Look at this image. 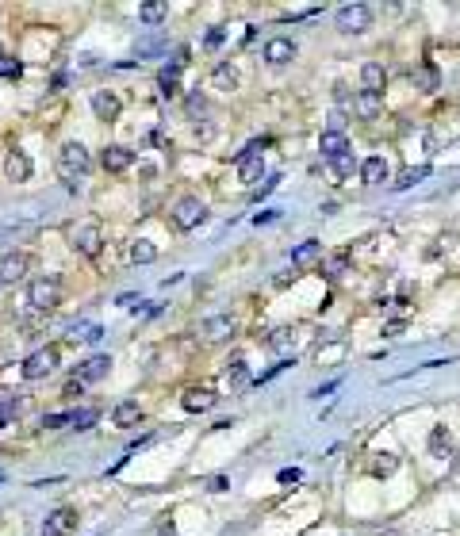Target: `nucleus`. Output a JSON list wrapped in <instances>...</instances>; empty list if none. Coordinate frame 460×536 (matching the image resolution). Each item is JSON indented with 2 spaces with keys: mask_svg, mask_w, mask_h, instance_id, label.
Segmentation results:
<instances>
[{
  "mask_svg": "<svg viewBox=\"0 0 460 536\" xmlns=\"http://www.w3.org/2000/svg\"><path fill=\"white\" fill-rule=\"evenodd\" d=\"M211 84H215L219 92L238 89V69H234L230 62H219V65H215V73H211Z\"/></svg>",
  "mask_w": 460,
  "mask_h": 536,
  "instance_id": "nucleus-20",
  "label": "nucleus"
},
{
  "mask_svg": "<svg viewBox=\"0 0 460 536\" xmlns=\"http://www.w3.org/2000/svg\"><path fill=\"white\" fill-rule=\"evenodd\" d=\"M227 375H230L234 387H242V383H246V360H242V356H234L230 368H227Z\"/></svg>",
  "mask_w": 460,
  "mask_h": 536,
  "instance_id": "nucleus-37",
  "label": "nucleus"
},
{
  "mask_svg": "<svg viewBox=\"0 0 460 536\" xmlns=\"http://www.w3.org/2000/svg\"><path fill=\"white\" fill-rule=\"evenodd\" d=\"M203 219H208V207H203L200 200H192V195H189V200H181V203L173 207V222H176L181 230H196Z\"/></svg>",
  "mask_w": 460,
  "mask_h": 536,
  "instance_id": "nucleus-6",
  "label": "nucleus"
},
{
  "mask_svg": "<svg viewBox=\"0 0 460 536\" xmlns=\"http://www.w3.org/2000/svg\"><path fill=\"white\" fill-rule=\"evenodd\" d=\"M342 272H345V257H334V261H330V272H326V276H330V280H337Z\"/></svg>",
  "mask_w": 460,
  "mask_h": 536,
  "instance_id": "nucleus-46",
  "label": "nucleus"
},
{
  "mask_svg": "<svg viewBox=\"0 0 460 536\" xmlns=\"http://www.w3.org/2000/svg\"><path fill=\"white\" fill-rule=\"evenodd\" d=\"M0 483H4V475H0Z\"/></svg>",
  "mask_w": 460,
  "mask_h": 536,
  "instance_id": "nucleus-51",
  "label": "nucleus"
},
{
  "mask_svg": "<svg viewBox=\"0 0 460 536\" xmlns=\"http://www.w3.org/2000/svg\"><path fill=\"white\" fill-rule=\"evenodd\" d=\"M227 486H230V479H227V475H211V479H208V491H211V494H223Z\"/></svg>",
  "mask_w": 460,
  "mask_h": 536,
  "instance_id": "nucleus-42",
  "label": "nucleus"
},
{
  "mask_svg": "<svg viewBox=\"0 0 460 536\" xmlns=\"http://www.w3.org/2000/svg\"><path fill=\"white\" fill-rule=\"evenodd\" d=\"M65 81H69V77H65V73H58V77L50 81V92H62V89H65Z\"/></svg>",
  "mask_w": 460,
  "mask_h": 536,
  "instance_id": "nucleus-49",
  "label": "nucleus"
},
{
  "mask_svg": "<svg viewBox=\"0 0 460 536\" xmlns=\"http://www.w3.org/2000/svg\"><path fill=\"white\" fill-rule=\"evenodd\" d=\"M215 402H219V394H215L211 387H192V391H184L181 406L189 410V414H203V410H211Z\"/></svg>",
  "mask_w": 460,
  "mask_h": 536,
  "instance_id": "nucleus-8",
  "label": "nucleus"
},
{
  "mask_svg": "<svg viewBox=\"0 0 460 536\" xmlns=\"http://www.w3.org/2000/svg\"><path fill=\"white\" fill-rule=\"evenodd\" d=\"M430 176V165H418V169H407V173L396 181V192H403V188H415L418 181H426Z\"/></svg>",
  "mask_w": 460,
  "mask_h": 536,
  "instance_id": "nucleus-34",
  "label": "nucleus"
},
{
  "mask_svg": "<svg viewBox=\"0 0 460 536\" xmlns=\"http://www.w3.org/2000/svg\"><path fill=\"white\" fill-rule=\"evenodd\" d=\"M157 89H162V96H165V100L181 96V89H176V81H157Z\"/></svg>",
  "mask_w": 460,
  "mask_h": 536,
  "instance_id": "nucleus-44",
  "label": "nucleus"
},
{
  "mask_svg": "<svg viewBox=\"0 0 460 536\" xmlns=\"http://www.w3.org/2000/svg\"><path fill=\"white\" fill-rule=\"evenodd\" d=\"M280 483H299V479H303V472H299V467H280Z\"/></svg>",
  "mask_w": 460,
  "mask_h": 536,
  "instance_id": "nucleus-43",
  "label": "nucleus"
},
{
  "mask_svg": "<svg viewBox=\"0 0 460 536\" xmlns=\"http://www.w3.org/2000/svg\"><path fill=\"white\" fill-rule=\"evenodd\" d=\"M0 58H4V54H0Z\"/></svg>",
  "mask_w": 460,
  "mask_h": 536,
  "instance_id": "nucleus-52",
  "label": "nucleus"
},
{
  "mask_svg": "<svg viewBox=\"0 0 460 536\" xmlns=\"http://www.w3.org/2000/svg\"><path fill=\"white\" fill-rule=\"evenodd\" d=\"M223 39H227V27H211V31L203 35V50H219Z\"/></svg>",
  "mask_w": 460,
  "mask_h": 536,
  "instance_id": "nucleus-38",
  "label": "nucleus"
},
{
  "mask_svg": "<svg viewBox=\"0 0 460 536\" xmlns=\"http://www.w3.org/2000/svg\"><path fill=\"white\" fill-rule=\"evenodd\" d=\"M184 111H189V119H200L203 111H208V100H203L200 92H192V96L184 100Z\"/></svg>",
  "mask_w": 460,
  "mask_h": 536,
  "instance_id": "nucleus-36",
  "label": "nucleus"
},
{
  "mask_svg": "<svg viewBox=\"0 0 460 536\" xmlns=\"http://www.w3.org/2000/svg\"><path fill=\"white\" fill-rule=\"evenodd\" d=\"M342 127H345V115H342V111H334V115H330V130H334V135H342Z\"/></svg>",
  "mask_w": 460,
  "mask_h": 536,
  "instance_id": "nucleus-48",
  "label": "nucleus"
},
{
  "mask_svg": "<svg viewBox=\"0 0 460 536\" xmlns=\"http://www.w3.org/2000/svg\"><path fill=\"white\" fill-rule=\"evenodd\" d=\"M58 169H62V176L73 184V176H84L92 169V157H89V149H84L81 142H65L58 149Z\"/></svg>",
  "mask_w": 460,
  "mask_h": 536,
  "instance_id": "nucleus-3",
  "label": "nucleus"
},
{
  "mask_svg": "<svg viewBox=\"0 0 460 536\" xmlns=\"http://www.w3.org/2000/svg\"><path fill=\"white\" fill-rule=\"evenodd\" d=\"M73 525H77V513H73V510H65V506H62V510H54L50 517H46L43 536H65V532L73 529Z\"/></svg>",
  "mask_w": 460,
  "mask_h": 536,
  "instance_id": "nucleus-11",
  "label": "nucleus"
},
{
  "mask_svg": "<svg viewBox=\"0 0 460 536\" xmlns=\"http://www.w3.org/2000/svg\"><path fill=\"white\" fill-rule=\"evenodd\" d=\"M138 418H142V410H138V402H119V406L111 410V421H116V426H123V429L138 426Z\"/></svg>",
  "mask_w": 460,
  "mask_h": 536,
  "instance_id": "nucleus-24",
  "label": "nucleus"
},
{
  "mask_svg": "<svg viewBox=\"0 0 460 536\" xmlns=\"http://www.w3.org/2000/svg\"><path fill=\"white\" fill-rule=\"evenodd\" d=\"M69 238H73V249H81L84 257H96V253H100V230L92 227V222L77 227V230L69 234Z\"/></svg>",
  "mask_w": 460,
  "mask_h": 536,
  "instance_id": "nucleus-9",
  "label": "nucleus"
},
{
  "mask_svg": "<svg viewBox=\"0 0 460 536\" xmlns=\"http://www.w3.org/2000/svg\"><path fill=\"white\" fill-rule=\"evenodd\" d=\"M20 73H23V65L20 62H16V58H0V77H20Z\"/></svg>",
  "mask_w": 460,
  "mask_h": 536,
  "instance_id": "nucleus-39",
  "label": "nucleus"
},
{
  "mask_svg": "<svg viewBox=\"0 0 460 536\" xmlns=\"http://www.w3.org/2000/svg\"><path fill=\"white\" fill-rule=\"evenodd\" d=\"M284 368H292V356H288V360H280V364H272V368H269V372H261V375H257V380H253V383H257V387H261V383H269V380H272V375H280V372H284Z\"/></svg>",
  "mask_w": 460,
  "mask_h": 536,
  "instance_id": "nucleus-40",
  "label": "nucleus"
},
{
  "mask_svg": "<svg viewBox=\"0 0 460 536\" xmlns=\"http://www.w3.org/2000/svg\"><path fill=\"white\" fill-rule=\"evenodd\" d=\"M203 333H208L211 341H219V337L234 333V318H230V314H215V318H208V322H203Z\"/></svg>",
  "mask_w": 460,
  "mask_h": 536,
  "instance_id": "nucleus-25",
  "label": "nucleus"
},
{
  "mask_svg": "<svg viewBox=\"0 0 460 536\" xmlns=\"http://www.w3.org/2000/svg\"><path fill=\"white\" fill-rule=\"evenodd\" d=\"M165 12H169V8L162 4V0H150V4L138 8V16H142V23H146V27H157V23L165 20Z\"/></svg>",
  "mask_w": 460,
  "mask_h": 536,
  "instance_id": "nucleus-30",
  "label": "nucleus"
},
{
  "mask_svg": "<svg viewBox=\"0 0 460 536\" xmlns=\"http://www.w3.org/2000/svg\"><path fill=\"white\" fill-rule=\"evenodd\" d=\"M4 426H8V418H4V414H0V429H4Z\"/></svg>",
  "mask_w": 460,
  "mask_h": 536,
  "instance_id": "nucleus-50",
  "label": "nucleus"
},
{
  "mask_svg": "<svg viewBox=\"0 0 460 536\" xmlns=\"http://www.w3.org/2000/svg\"><path fill=\"white\" fill-rule=\"evenodd\" d=\"M361 181L364 184H383V181H388V161H383V157H369V161H361Z\"/></svg>",
  "mask_w": 460,
  "mask_h": 536,
  "instance_id": "nucleus-23",
  "label": "nucleus"
},
{
  "mask_svg": "<svg viewBox=\"0 0 460 536\" xmlns=\"http://www.w3.org/2000/svg\"><path fill=\"white\" fill-rule=\"evenodd\" d=\"M111 368V356H89L84 364H77V380L81 383H96V380H104Z\"/></svg>",
  "mask_w": 460,
  "mask_h": 536,
  "instance_id": "nucleus-13",
  "label": "nucleus"
},
{
  "mask_svg": "<svg viewBox=\"0 0 460 536\" xmlns=\"http://www.w3.org/2000/svg\"><path fill=\"white\" fill-rule=\"evenodd\" d=\"M54 368H58V349H54V345H46V349L31 353V356L23 360V380H46Z\"/></svg>",
  "mask_w": 460,
  "mask_h": 536,
  "instance_id": "nucleus-5",
  "label": "nucleus"
},
{
  "mask_svg": "<svg viewBox=\"0 0 460 536\" xmlns=\"http://www.w3.org/2000/svg\"><path fill=\"white\" fill-rule=\"evenodd\" d=\"M334 23L342 35H361L372 27V8L369 4H342L334 12Z\"/></svg>",
  "mask_w": 460,
  "mask_h": 536,
  "instance_id": "nucleus-2",
  "label": "nucleus"
},
{
  "mask_svg": "<svg viewBox=\"0 0 460 536\" xmlns=\"http://www.w3.org/2000/svg\"><path fill=\"white\" fill-rule=\"evenodd\" d=\"M4 173H8V181H27V176H31V157H27L23 149H12V154L4 157Z\"/></svg>",
  "mask_w": 460,
  "mask_h": 536,
  "instance_id": "nucleus-17",
  "label": "nucleus"
},
{
  "mask_svg": "<svg viewBox=\"0 0 460 536\" xmlns=\"http://www.w3.org/2000/svg\"><path fill=\"white\" fill-rule=\"evenodd\" d=\"M69 418H73V414H46L43 426L46 429H62V426H69Z\"/></svg>",
  "mask_w": 460,
  "mask_h": 536,
  "instance_id": "nucleus-41",
  "label": "nucleus"
},
{
  "mask_svg": "<svg viewBox=\"0 0 460 536\" xmlns=\"http://www.w3.org/2000/svg\"><path fill=\"white\" fill-rule=\"evenodd\" d=\"M162 54H169V39H165V35H150V39H138V42H135V58H138V62L162 58Z\"/></svg>",
  "mask_w": 460,
  "mask_h": 536,
  "instance_id": "nucleus-15",
  "label": "nucleus"
},
{
  "mask_svg": "<svg viewBox=\"0 0 460 536\" xmlns=\"http://www.w3.org/2000/svg\"><path fill=\"white\" fill-rule=\"evenodd\" d=\"M276 188H280V173H269V176H265V184H257V188H253V203L269 200V195L276 192Z\"/></svg>",
  "mask_w": 460,
  "mask_h": 536,
  "instance_id": "nucleus-35",
  "label": "nucleus"
},
{
  "mask_svg": "<svg viewBox=\"0 0 460 536\" xmlns=\"http://www.w3.org/2000/svg\"><path fill=\"white\" fill-rule=\"evenodd\" d=\"M337 387H342V380H330V383H322V387H315L311 399H322V394H330V391H337Z\"/></svg>",
  "mask_w": 460,
  "mask_h": 536,
  "instance_id": "nucleus-45",
  "label": "nucleus"
},
{
  "mask_svg": "<svg viewBox=\"0 0 460 536\" xmlns=\"http://www.w3.org/2000/svg\"><path fill=\"white\" fill-rule=\"evenodd\" d=\"M135 165V149H127V146H108L104 149V169L108 173H123V169Z\"/></svg>",
  "mask_w": 460,
  "mask_h": 536,
  "instance_id": "nucleus-16",
  "label": "nucleus"
},
{
  "mask_svg": "<svg viewBox=\"0 0 460 536\" xmlns=\"http://www.w3.org/2000/svg\"><path fill=\"white\" fill-rule=\"evenodd\" d=\"M396 467H399V456L396 452H376V460H372V475H376V479L396 475Z\"/></svg>",
  "mask_w": 460,
  "mask_h": 536,
  "instance_id": "nucleus-27",
  "label": "nucleus"
},
{
  "mask_svg": "<svg viewBox=\"0 0 460 536\" xmlns=\"http://www.w3.org/2000/svg\"><path fill=\"white\" fill-rule=\"evenodd\" d=\"M92 111H96V119H119V111H123V103H119L116 92H96L92 96Z\"/></svg>",
  "mask_w": 460,
  "mask_h": 536,
  "instance_id": "nucleus-14",
  "label": "nucleus"
},
{
  "mask_svg": "<svg viewBox=\"0 0 460 536\" xmlns=\"http://www.w3.org/2000/svg\"><path fill=\"white\" fill-rule=\"evenodd\" d=\"M353 111H357V115H364V119H372V115L380 111V96H376V92H364V89H361V96L353 100Z\"/></svg>",
  "mask_w": 460,
  "mask_h": 536,
  "instance_id": "nucleus-28",
  "label": "nucleus"
},
{
  "mask_svg": "<svg viewBox=\"0 0 460 536\" xmlns=\"http://www.w3.org/2000/svg\"><path fill=\"white\" fill-rule=\"evenodd\" d=\"M280 219V211H276V207H272V211H261V215H253V222H257V227H261V222H276Z\"/></svg>",
  "mask_w": 460,
  "mask_h": 536,
  "instance_id": "nucleus-47",
  "label": "nucleus"
},
{
  "mask_svg": "<svg viewBox=\"0 0 460 536\" xmlns=\"http://www.w3.org/2000/svg\"><path fill=\"white\" fill-rule=\"evenodd\" d=\"M318 149H322V157H326V161H334V157L349 154V142H345V135H334V130H326V135H322V142H318Z\"/></svg>",
  "mask_w": 460,
  "mask_h": 536,
  "instance_id": "nucleus-22",
  "label": "nucleus"
},
{
  "mask_svg": "<svg viewBox=\"0 0 460 536\" xmlns=\"http://www.w3.org/2000/svg\"><path fill=\"white\" fill-rule=\"evenodd\" d=\"M265 146H269V138H253V142L242 149L238 157H234V165H238V173H242V181L257 188L261 181V173H265V165H261V154H265Z\"/></svg>",
  "mask_w": 460,
  "mask_h": 536,
  "instance_id": "nucleus-1",
  "label": "nucleus"
},
{
  "mask_svg": "<svg viewBox=\"0 0 460 536\" xmlns=\"http://www.w3.org/2000/svg\"><path fill=\"white\" fill-rule=\"evenodd\" d=\"M410 77H415V84H418L422 92H434L437 89V69H434V65H422V69H415Z\"/></svg>",
  "mask_w": 460,
  "mask_h": 536,
  "instance_id": "nucleus-33",
  "label": "nucleus"
},
{
  "mask_svg": "<svg viewBox=\"0 0 460 536\" xmlns=\"http://www.w3.org/2000/svg\"><path fill=\"white\" fill-rule=\"evenodd\" d=\"M69 337H73V341H89V345H96L100 337H104V326H96V322H73Z\"/></svg>",
  "mask_w": 460,
  "mask_h": 536,
  "instance_id": "nucleus-26",
  "label": "nucleus"
},
{
  "mask_svg": "<svg viewBox=\"0 0 460 536\" xmlns=\"http://www.w3.org/2000/svg\"><path fill=\"white\" fill-rule=\"evenodd\" d=\"M261 54H265L269 65H288V62L296 58V42H292V39H269Z\"/></svg>",
  "mask_w": 460,
  "mask_h": 536,
  "instance_id": "nucleus-10",
  "label": "nucleus"
},
{
  "mask_svg": "<svg viewBox=\"0 0 460 536\" xmlns=\"http://www.w3.org/2000/svg\"><path fill=\"white\" fill-rule=\"evenodd\" d=\"M69 414H73V418H69L73 429H92V426H96V418H100L96 406H81V410H69Z\"/></svg>",
  "mask_w": 460,
  "mask_h": 536,
  "instance_id": "nucleus-31",
  "label": "nucleus"
},
{
  "mask_svg": "<svg viewBox=\"0 0 460 536\" xmlns=\"http://www.w3.org/2000/svg\"><path fill=\"white\" fill-rule=\"evenodd\" d=\"M27 276V257L23 253H4L0 257V284H20Z\"/></svg>",
  "mask_w": 460,
  "mask_h": 536,
  "instance_id": "nucleus-7",
  "label": "nucleus"
},
{
  "mask_svg": "<svg viewBox=\"0 0 460 536\" xmlns=\"http://www.w3.org/2000/svg\"><path fill=\"white\" fill-rule=\"evenodd\" d=\"M330 169H334V176H337V181H349V176H353L361 165H357V157H353V149H349V154L334 157V161H330Z\"/></svg>",
  "mask_w": 460,
  "mask_h": 536,
  "instance_id": "nucleus-29",
  "label": "nucleus"
},
{
  "mask_svg": "<svg viewBox=\"0 0 460 536\" xmlns=\"http://www.w3.org/2000/svg\"><path fill=\"white\" fill-rule=\"evenodd\" d=\"M361 81H364V92H383V81H388V69H383L380 62H364V69H361Z\"/></svg>",
  "mask_w": 460,
  "mask_h": 536,
  "instance_id": "nucleus-18",
  "label": "nucleus"
},
{
  "mask_svg": "<svg viewBox=\"0 0 460 536\" xmlns=\"http://www.w3.org/2000/svg\"><path fill=\"white\" fill-rule=\"evenodd\" d=\"M318 257H322V241H299V246L292 249V265H299V268H303V265H315V261Z\"/></svg>",
  "mask_w": 460,
  "mask_h": 536,
  "instance_id": "nucleus-21",
  "label": "nucleus"
},
{
  "mask_svg": "<svg viewBox=\"0 0 460 536\" xmlns=\"http://www.w3.org/2000/svg\"><path fill=\"white\" fill-rule=\"evenodd\" d=\"M154 257H157V246H154V241H142V238H138L135 246H130V261H135V265H150Z\"/></svg>",
  "mask_w": 460,
  "mask_h": 536,
  "instance_id": "nucleus-32",
  "label": "nucleus"
},
{
  "mask_svg": "<svg viewBox=\"0 0 460 536\" xmlns=\"http://www.w3.org/2000/svg\"><path fill=\"white\" fill-rule=\"evenodd\" d=\"M58 299H62V284H58V276H39V280H31V287H27V303H31L35 310H50V307H58Z\"/></svg>",
  "mask_w": 460,
  "mask_h": 536,
  "instance_id": "nucleus-4",
  "label": "nucleus"
},
{
  "mask_svg": "<svg viewBox=\"0 0 460 536\" xmlns=\"http://www.w3.org/2000/svg\"><path fill=\"white\" fill-rule=\"evenodd\" d=\"M430 456H437V460H445L449 452H453V437H449V429L445 426H434L430 429Z\"/></svg>",
  "mask_w": 460,
  "mask_h": 536,
  "instance_id": "nucleus-19",
  "label": "nucleus"
},
{
  "mask_svg": "<svg viewBox=\"0 0 460 536\" xmlns=\"http://www.w3.org/2000/svg\"><path fill=\"white\" fill-rule=\"evenodd\" d=\"M296 341H299V333L292 330V326H280V330H272V333L265 337V345H269L272 353H280L284 360H288V353L296 349Z\"/></svg>",
  "mask_w": 460,
  "mask_h": 536,
  "instance_id": "nucleus-12",
  "label": "nucleus"
}]
</instances>
